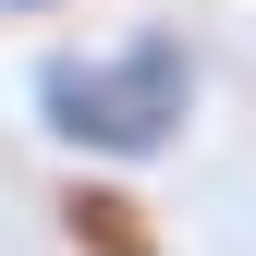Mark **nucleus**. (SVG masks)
<instances>
[{
    "instance_id": "nucleus-2",
    "label": "nucleus",
    "mask_w": 256,
    "mask_h": 256,
    "mask_svg": "<svg viewBox=\"0 0 256 256\" xmlns=\"http://www.w3.org/2000/svg\"><path fill=\"white\" fill-rule=\"evenodd\" d=\"M61 244L74 256H158V220L122 171H86V183H61Z\"/></svg>"
},
{
    "instance_id": "nucleus-1",
    "label": "nucleus",
    "mask_w": 256,
    "mask_h": 256,
    "mask_svg": "<svg viewBox=\"0 0 256 256\" xmlns=\"http://www.w3.org/2000/svg\"><path fill=\"white\" fill-rule=\"evenodd\" d=\"M37 122L49 146H74L86 171H146L196 134V49L183 37H122V49H74L37 74Z\"/></svg>"
}]
</instances>
